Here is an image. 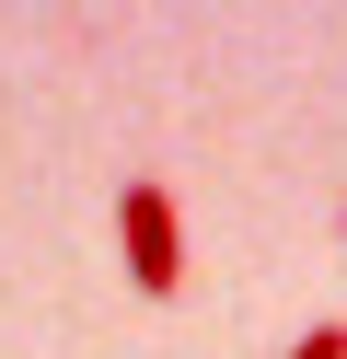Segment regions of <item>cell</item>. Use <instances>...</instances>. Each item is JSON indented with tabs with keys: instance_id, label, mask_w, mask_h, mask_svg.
<instances>
[{
	"instance_id": "cell-1",
	"label": "cell",
	"mask_w": 347,
	"mask_h": 359,
	"mask_svg": "<svg viewBox=\"0 0 347 359\" xmlns=\"http://www.w3.org/2000/svg\"><path fill=\"white\" fill-rule=\"evenodd\" d=\"M116 243H128V278L151 290V302L185 290V232H174V197H162V186H128V197H116Z\"/></svg>"
},
{
	"instance_id": "cell-2",
	"label": "cell",
	"mask_w": 347,
	"mask_h": 359,
	"mask_svg": "<svg viewBox=\"0 0 347 359\" xmlns=\"http://www.w3.org/2000/svg\"><path fill=\"white\" fill-rule=\"evenodd\" d=\"M290 359H347V325H313V336H290Z\"/></svg>"
}]
</instances>
